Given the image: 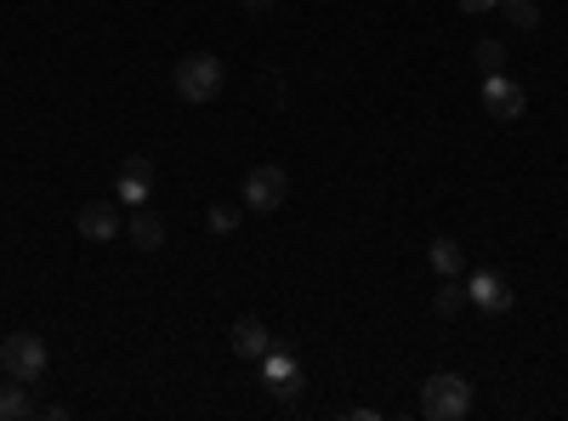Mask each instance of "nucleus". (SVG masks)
Returning a JSON list of instances; mask_svg holds the SVG:
<instances>
[{"instance_id":"obj_18","label":"nucleus","mask_w":568,"mask_h":421,"mask_svg":"<svg viewBox=\"0 0 568 421\" xmlns=\"http://www.w3.org/2000/svg\"><path fill=\"white\" fill-rule=\"evenodd\" d=\"M455 7H460L466 18H478V12H495V7H500V0H455Z\"/></svg>"},{"instance_id":"obj_15","label":"nucleus","mask_w":568,"mask_h":421,"mask_svg":"<svg viewBox=\"0 0 568 421\" xmlns=\"http://www.w3.org/2000/svg\"><path fill=\"white\" fill-rule=\"evenodd\" d=\"M433 308H438V319H455V313L466 308V285H460V279H444L438 297H433Z\"/></svg>"},{"instance_id":"obj_9","label":"nucleus","mask_w":568,"mask_h":421,"mask_svg":"<svg viewBox=\"0 0 568 421\" xmlns=\"http://www.w3.org/2000/svg\"><path fill=\"white\" fill-rule=\"evenodd\" d=\"M302 382H307V377H302L296 353H278V348H273V353L262 359V388H267L273 399H296V393H302Z\"/></svg>"},{"instance_id":"obj_3","label":"nucleus","mask_w":568,"mask_h":421,"mask_svg":"<svg viewBox=\"0 0 568 421\" xmlns=\"http://www.w3.org/2000/svg\"><path fill=\"white\" fill-rule=\"evenodd\" d=\"M45 364H52V353H45V342L34 337V331H12L7 342H0V370L7 377H18V382H45Z\"/></svg>"},{"instance_id":"obj_11","label":"nucleus","mask_w":568,"mask_h":421,"mask_svg":"<svg viewBox=\"0 0 568 421\" xmlns=\"http://www.w3.org/2000/svg\"><path fill=\"white\" fill-rule=\"evenodd\" d=\"M125 233H131V245L160 251V245H165V217H160V211H149V206H136V211L125 217Z\"/></svg>"},{"instance_id":"obj_6","label":"nucleus","mask_w":568,"mask_h":421,"mask_svg":"<svg viewBox=\"0 0 568 421\" xmlns=\"http://www.w3.org/2000/svg\"><path fill=\"white\" fill-rule=\"evenodd\" d=\"M478 103L495 114V120H517V114H524L529 109V91L524 86H517L506 69H495V74H484V91H478Z\"/></svg>"},{"instance_id":"obj_16","label":"nucleus","mask_w":568,"mask_h":421,"mask_svg":"<svg viewBox=\"0 0 568 421\" xmlns=\"http://www.w3.org/2000/svg\"><path fill=\"white\" fill-rule=\"evenodd\" d=\"M471 63H478L484 74H495V69L506 63V46H500V40H478V46H471Z\"/></svg>"},{"instance_id":"obj_7","label":"nucleus","mask_w":568,"mask_h":421,"mask_svg":"<svg viewBox=\"0 0 568 421\" xmlns=\"http://www.w3.org/2000/svg\"><path fill=\"white\" fill-rule=\"evenodd\" d=\"M466 302L478 308V313H506L511 308V285H506L495 268H471L466 273Z\"/></svg>"},{"instance_id":"obj_8","label":"nucleus","mask_w":568,"mask_h":421,"mask_svg":"<svg viewBox=\"0 0 568 421\" xmlns=\"http://www.w3.org/2000/svg\"><path fill=\"white\" fill-rule=\"evenodd\" d=\"M149 189H154V160L149 154H131L125 166H120V182H114V200L120 206H149Z\"/></svg>"},{"instance_id":"obj_1","label":"nucleus","mask_w":568,"mask_h":421,"mask_svg":"<svg viewBox=\"0 0 568 421\" xmlns=\"http://www.w3.org/2000/svg\"><path fill=\"white\" fill-rule=\"evenodd\" d=\"M222 86H227V69H222V58H211V52H187V58L171 69V91H176L187 109L216 103Z\"/></svg>"},{"instance_id":"obj_4","label":"nucleus","mask_w":568,"mask_h":421,"mask_svg":"<svg viewBox=\"0 0 568 421\" xmlns=\"http://www.w3.org/2000/svg\"><path fill=\"white\" fill-rule=\"evenodd\" d=\"M245 211H256V217H267V211H278L284 200H291V177H284V166H256L251 177H245Z\"/></svg>"},{"instance_id":"obj_2","label":"nucleus","mask_w":568,"mask_h":421,"mask_svg":"<svg viewBox=\"0 0 568 421\" xmlns=\"http://www.w3.org/2000/svg\"><path fill=\"white\" fill-rule=\"evenodd\" d=\"M471 410V382L460 370H438V377L420 382V415L426 421H466Z\"/></svg>"},{"instance_id":"obj_14","label":"nucleus","mask_w":568,"mask_h":421,"mask_svg":"<svg viewBox=\"0 0 568 421\" xmlns=\"http://www.w3.org/2000/svg\"><path fill=\"white\" fill-rule=\"evenodd\" d=\"M500 12L511 18L517 34H535L540 29V7H535V0H500Z\"/></svg>"},{"instance_id":"obj_12","label":"nucleus","mask_w":568,"mask_h":421,"mask_svg":"<svg viewBox=\"0 0 568 421\" xmlns=\"http://www.w3.org/2000/svg\"><path fill=\"white\" fill-rule=\"evenodd\" d=\"M426 262H433L438 279H460V273H466V251H460V240H449V233H444V240H433Z\"/></svg>"},{"instance_id":"obj_5","label":"nucleus","mask_w":568,"mask_h":421,"mask_svg":"<svg viewBox=\"0 0 568 421\" xmlns=\"http://www.w3.org/2000/svg\"><path fill=\"white\" fill-rule=\"evenodd\" d=\"M74 228H80V240H85V245H109V240H120V233H125L120 200H85L80 217H74Z\"/></svg>"},{"instance_id":"obj_10","label":"nucleus","mask_w":568,"mask_h":421,"mask_svg":"<svg viewBox=\"0 0 568 421\" xmlns=\"http://www.w3.org/2000/svg\"><path fill=\"white\" fill-rule=\"evenodd\" d=\"M233 353L240 359H267L273 353V337H267V324L256 319V313H245V319H233Z\"/></svg>"},{"instance_id":"obj_19","label":"nucleus","mask_w":568,"mask_h":421,"mask_svg":"<svg viewBox=\"0 0 568 421\" xmlns=\"http://www.w3.org/2000/svg\"><path fill=\"white\" fill-rule=\"evenodd\" d=\"M267 7H273V0H245V12H256V18H262Z\"/></svg>"},{"instance_id":"obj_13","label":"nucleus","mask_w":568,"mask_h":421,"mask_svg":"<svg viewBox=\"0 0 568 421\" xmlns=\"http://www.w3.org/2000/svg\"><path fill=\"white\" fill-rule=\"evenodd\" d=\"M23 415H34V399H29V382H18V377H7V382H0V421H23Z\"/></svg>"},{"instance_id":"obj_17","label":"nucleus","mask_w":568,"mask_h":421,"mask_svg":"<svg viewBox=\"0 0 568 421\" xmlns=\"http://www.w3.org/2000/svg\"><path fill=\"white\" fill-rule=\"evenodd\" d=\"M205 228L211 233H233V228H240V206H211L205 211Z\"/></svg>"}]
</instances>
